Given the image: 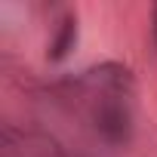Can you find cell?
Listing matches in <instances>:
<instances>
[{
  "label": "cell",
  "instance_id": "obj_1",
  "mask_svg": "<svg viewBox=\"0 0 157 157\" xmlns=\"http://www.w3.org/2000/svg\"><path fill=\"white\" fill-rule=\"evenodd\" d=\"M99 129H102L111 142H123L126 132H129V117H126V111L117 108V105L102 108V111H99Z\"/></svg>",
  "mask_w": 157,
  "mask_h": 157
},
{
  "label": "cell",
  "instance_id": "obj_2",
  "mask_svg": "<svg viewBox=\"0 0 157 157\" xmlns=\"http://www.w3.org/2000/svg\"><path fill=\"white\" fill-rule=\"evenodd\" d=\"M74 37H77V22L74 19H65L62 22V31H59V37H56V43H52V59H65L68 56V49L74 46Z\"/></svg>",
  "mask_w": 157,
  "mask_h": 157
},
{
  "label": "cell",
  "instance_id": "obj_3",
  "mask_svg": "<svg viewBox=\"0 0 157 157\" xmlns=\"http://www.w3.org/2000/svg\"><path fill=\"white\" fill-rule=\"evenodd\" d=\"M154 25H157V10H154Z\"/></svg>",
  "mask_w": 157,
  "mask_h": 157
}]
</instances>
